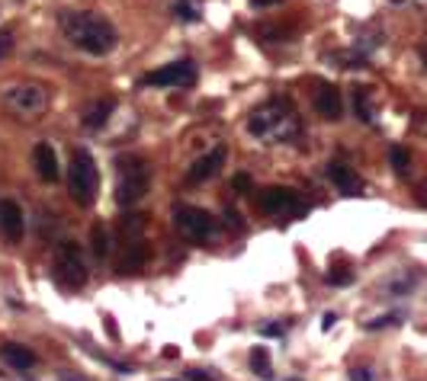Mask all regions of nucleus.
<instances>
[{
    "label": "nucleus",
    "mask_w": 427,
    "mask_h": 381,
    "mask_svg": "<svg viewBox=\"0 0 427 381\" xmlns=\"http://www.w3.org/2000/svg\"><path fill=\"white\" fill-rule=\"evenodd\" d=\"M251 369L260 375V378H273V372H270V353L264 346H254V353H251Z\"/></svg>",
    "instance_id": "obj_20"
},
{
    "label": "nucleus",
    "mask_w": 427,
    "mask_h": 381,
    "mask_svg": "<svg viewBox=\"0 0 427 381\" xmlns=\"http://www.w3.org/2000/svg\"><path fill=\"white\" fill-rule=\"evenodd\" d=\"M55 276H58L65 289H81L87 282V263L77 244L71 241L58 244V250H55Z\"/></svg>",
    "instance_id": "obj_5"
},
{
    "label": "nucleus",
    "mask_w": 427,
    "mask_h": 381,
    "mask_svg": "<svg viewBox=\"0 0 427 381\" xmlns=\"http://www.w3.org/2000/svg\"><path fill=\"white\" fill-rule=\"evenodd\" d=\"M3 100L17 112H39L49 103V90L42 83H13V87L3 90Z\"/></svg>",
    "instance_id": "obj_9"
},
{
    "label": "nucleus",
    "mask_w": 427,
    "mask_h": 381,
    "mask_svg": "<svg viewBox=\"0 0 427 381\" xmlns=\"http://www.w3.org/2000/svg\"><path fill=\"white\" fill-rule=\"evenodd\" d=\"M90 250H93V257L97 260H106L109 253V231H106V224H93L90 228Z\"/></svg>",
    "instance_id": "obj_18"
},
{
    "label": "nucleus",
    "mask_w": 427,
    "mask_h": 381,
    "mask_svg": "<svg viewBox=\"0 0 427 381\" xmlns=\"http://www.w3.org/2000/svg\"><path fill=\"white\" fill-rule=\"evenodd\" d=\"M331 61H337V67H363L366 58H363L360 51H335V55H328Z\"/></svg>",
    "instance_id": "obj_22"
},
{
    "label": "nucleus",
    "mask_w": 427,
    "mask_h": 381,
    "mask_svg": "<svg viewBox=\"0 0 427 381\" xmlns=\"http://www.w3.org/2000/svg\"><path fill=\"white\" fill-rule=\"evenodd\" d=\"M61 29L87 55H109L116 49V29L100 13H87V10L74 13V10H67V13H61Z\"/></svg>",
    "instance_id": "obj_1"
},
{
    "label": "nucleus",
    "mask_w": 427,
    "mask_h": 381,
    "mask_svg": "<svg viewBox=\"0 0 427 381\" xmlns=\"http://www.w3.org/2000/svg\"><path fill=\"white\" fill-rule=\"evenodd\" d=\"M421 202H424V205H427V189H424V192H421Z\"/></svg>",
    "instance_id": "obj_36"
},
{
    "label": "nucleus",
    "mask_w": 427,
    "mask_h": 381,
    "mask_svg": "<svg viewBox=\"0 0 427 381\" xmlns=\"http://www.w3.org/2000/svg\"><path fill=\"white\" fill-rule=\"evenodd\" d=\"M174 17L184 19V23H196V19H200V7H196L193 0H177V3H174Z\"/></svg>",
    "instance_id": "obj_21"
},
{
    "label": "nucleus",
    "mask_w": 427,
    "mask_h": 381,
    "mask_svg": "<svg viewBox=\"0 0 427 381\" xmlns=\"http://www.w3.org/2000/svg\"><path fill=\"white\" fill-rule=\"evenodd\" d=\"M145 218H148V215H126V218H122V234H126L129 241H135V237L142 234Z\"/></svg>",
    "instance_id": "obj_23"
},
{
    "label": "nucleus",
    "mask_w": 427,
    "mask_h": 381,
    "mask_svg": "<svg viewBox=\"0 0 427 381\" xmlns=\"http://www.w3.org/2000/svg\"><path fill=\"white\" fill-rule=\"evenodd\" d=\"M151 186V167L142 158L119 160V183H116V202L119 205H135L145 199Z\"/></svg>",
    "instance_id": "obj_4"
},
{
    "label": "nucleus",
    "mask_w": 427,
    "mask_h": 381,
    "mask_svg": "<svg viewBox=\"0 0 427 381\" xmlns=\"http://www.w3.org/2000/svg\"><path fill=\"white\" fill-rule=\"evenodd\" d=\"M351 279H353V273H328L331 285H351Z\"/></svg>",
    "instance_id": "obj_29"
},
{
    "label": "nucleus",
    "mask_w": 427,
    "mask_h": 381,
    "mask_svg": "<svg viewBox=\"0 0 427 381\" xmlns=\"http://www.w3.org/2000/svg\"><path fill=\"white\" fill-rule=\"evenodd\" d=\"M10 51H13V33H10V29H0V61L7 58Z\"/></svg>",
    "instance_id": "obj_26"
},
{
    "label": "nucleus",
    "mask_w": 427,
    "mask_h": 381,
    "mask_svg": "<svg viewBox=\"0 0 427 381\" xmlns=\"http://www.w3.org/2000/svg\"><path fill=\"white\" fill-rule=\"evenodd\" d=\"M174 224L180 228L184 237L190 241H209L212 231H216V218L209 212H202V208H193V205H177L174 208Z\"/></svg>",
    "instance_id": "obj_7"
},
{
    "label": "nucleus",
    "mask_w": 427,
    "mask_h": 381,
    "mask_svg": "<svg viewBox=\"0 0 427 381\" xmlns=\"http://www.w3.org/2000/svg\"><path fill=\"white\" fill-rule=\"evenodd\" d=\"M248 132L254 138L267 141V144H280V141H289L299 135V119H296V109L289 106V100H270L260 109H254L251 119H248Z\"/></svg>",
    "instance_id": "obj_2"
},
{
    "label": "nucleus",
    "mask_w": 427,
    "mask_h": 381,
    "mask_svg": "<svg viewBox=\"0 0 427 381\" xmlns=\"http://www.w3.org/2000/svg\"><path fill=\"white\" fill-rule=\"evenodd\" d=\"M222 164H225V148L209 151L206 158H200L196 164L190 167L186 180H190V183H206V180H212V176H216L218 170H222Z\"/></svg>",
    "instance_id": "obj_14"
},
{
    "label": "nucleus",
    "mask_w": 427,
    "mask_h": 381,
    "mask_svg": "<svg viewBox=\"0 0 427 381\" xmlns=\"http://www.w3.org/2000/svg\"><path fill=\"white\" fill-rule=\"evenodd\" d=\"M190 381H216L209 372H202V369H190V375H186Z\"/></svg>",
    "instance_id": "obj_31"
},
{
    "label": "nucleus",
    "mask_w": 427,
    "mask_h": 381,
    "mask_svg": "<svg viewBox=\"0 0 427 381\" xmlns=\"http://www.w3.org/2000/svg\"><path fill=\"white\" fill-rule=\"evenodd\" d=\"M33 167H35V173L42 176L45 183H55L58 180V158H55V148H51L49 141H42V144H35L33 148Z\"/></svg>",
    "instance_id": "obj_13"
},
{
    "label": "nucleus",
    "mask_w": 427,
    "mask_h": 381,
    "mask_svg": "<svg viewBox=\"0 0 427 381\" xmlns=\"http://www.w3.org/2000/svg\"><path fill=\"white\" fill-rule=\"evenodd\" d=\"M0 356H3V362L7 365L19 369V372L35 365V353L33 349H26V346H19V343H3V346H0Z\"/></svg>",
    "instance_id": "obj_16"
},
{
    "label": "nucleus",
    "mask_w": 427,
    "mask_h": 381,
    "mask_svg": "<svg viewBox=\"0 0 427 381\" xmlns=\"http://www.w3.org/2000/svg\"><path fill=\"white\" fill-rule=\"evenodd\" d=\"M142 83L145 87H190V83H196V65H193L190 58L170 61V65L145 74Z\"/></svg>",
    "instance_id": "obj_8"
},
{
    "label": "nucleus",
    "mask_w": 427,
    "mask_h": 381,
    "mask_svg": "<svg viewBox=\"0 0 427 381\" xmlns=\"http://www.w3.org/2000/svg\"><path fill=\"white\" fill-rule=\"evenodd\" d=\"M0 231L7 234L10 241H19L23 231H26L23 208H19L13 199H0Z\"/></svg>",
    "instance_id": "obj_12"
},
{
    "label": "nucleus",
    "mask_w": 427,
    "mask_h": 381,
    "mask_svg": "<svg viewBox=\"0 0 427 381\" xmlns=\"http://www.w3.org/2000/svg\"><path fill=\"white\" fill-rule=\"evenodd\" d=\"M424 61H427V51H424Z\"/></svg>",
    "instance_id": "obj_37"
},
{
    "label": "nucleus",
    "mask_w": 427,
    "mask_h": 381,
    "mask_svg": "<svg viewBox=\"0 0 427 381\" xmlns=\"http://www.w3.org/2000/svg\"><path fill=\"white\" fill-rule=\"evenodd\" d=\"M148 257H151V247L142 241V237H135V241L126 244V250H122V257H119L116 269L122 276H132V273H138V269H145Z\"/></svg>",
    "instance_id": "obj_11"
},
{
    "label": "nucleus",
    "mask_w": 427,
    "mask_h": 381,
    "mask_svg": "<svg viewBox=\"0 0 427 381\" xmlns=\"http://www.w3.org/2000/svg\"><path fill=\"white\" fill-rule=\"evenodd\" d=\"M335 321H337V317L331 314V311H328V314L321 317V327H325V330H331V327H335Z\"/></svg>",
    "instance_id": "obj_34"
},
{
    "label": "nucleus",
    "mask_w": 427,
    "mask_h": 381,
    "mask_svg": "<svg viewBox=\"0 0 427 381\" xmlns=\"http://www.w3.org/2000/svg\"><path fill=\"white\" fill-rule=\"evenodd\" d=\"M315 109H319V116L331 119V122H337L344 116V100L335 83H325V81L315 83Z\"/></svg>",
    "instance_id": "obj_10"
},
{
    "label": "nucleus",
    "mask_w": 427,
    "mask_h": 381,
    "mask_svg": "<svg viewBox=\"0 0 427 381\" xmlns=\"http://www.w3.org/2000/svg\"><path fill=\"white\" fill-rule=\"evenodd\" d=\"M389 160H392V167H395V173H398V176L408 173L411 158H408V151H405V148H392V151H389Z\"/></svg>",
    "instance_id": "obj_24"
},
{
    "label": "nucleus",
    "mask_w": 427,
    "mask_h": 381,
    "mask_svg": "<svg viewBox=\"0 0 427 381\" xmlns=\"http://www.w3.org/2000/svg\"><path fill=\"white\" fill-rule=\"evenodd\" d=\"M67 189L77 205H93L97 192H100V170L93 164V154L87 148L71 151V170H67Z\"/></svg>",
    "instance_id": "obj_3"
},
{
    "label": "nucleus",
    "mask_w": 427,
    "mask_h": 381,
    "mask_svg": "<svg viewBox=\"0 0 427 381\" xmlns=\"http://www.w3.org/2000/svg\"><path fill=\"white\" fill-rule=\"evenodd\" d=\"M351 381H373V375H369L366 369H353V372H351Z\"/></svg>",
    "instance_id": "obj_32"
},
{
    "label": "nucleus",
    "mask_w": 427,
    "mask_h": 381,
    "mask_svg": "<svg viewBox=\"0 0 427 381\" xmlns=\"http://www.w3.org/2000/svg\"><path fill=\"white\" fill-rule=\"evenodd\" d=\"M283 0H251V7H277Z\"/></svg>",
    "instance_id": "obj_33"
},
{
    "label": "nucleus",
    "mask_w": 427,
    "mask_h": 381,
    "mask_svg": "<svg viewBox=\"0 0 427 381\" xmlns=\"http://www.w3.org/2000/svg\"><path fill=\"white\" fill-rule=\"evenodd\" d=\"M398 321H402L398 314H389V317H376V321H369L366 327L369 330H379V327H389V323H398Z\"/></svg>",
    "instance_id": "obj_27"
},
{
    "label": "nucleus",
    "mask_w": 427,
    "mask_h": 381,
    "mask_svg": "<svg viewBox=\"0 0 427 381\" xmlns=\"http://www.w3.org/2000/svg\"><path fill=\"white\" fill-rule=\"evenodd\" d=\"M113 109H116V100H113V96L93 100L90 106L84 109V125L87 128H100V125H106V119L113 116Z\"/></svg>",
    "instance_id": "obj_17"
},
{
    "label": "nucleus",
    "mask_w": 427,
    "mask_h": 381,
    "mask_svg": "<svg viewBox=\"0 0 427 381\" xmlns=\"http://www.w3.org/2000/svg\"><path fill=\"white\" fill-rule=\"evenodd\" d=\"M328 176H331V183H335L344 196H360L363 183H360V176L353 173L347 164H341V160H331V164H328Z\"/></svg>",
    "instance_id": "obj_15"
},
{
    "label": "nucleus",
    "mask_w": 427,
    "mask_h": 381,
    "mask_svg": "<svg viewBox=\"0 0 427 381\" xmlns=\"http://www.w3.org/2000/svg\"><path fill=\"white\" fill-rule=\"evenodd\" d=\"M235 189L238 192H248V189H251V176H248V173H238L235 176Z\"/></svg>",
    "instance_id": "obj_30"
},
{
    "label": "nucleus",
    "mask_w": 427,
    "mask_h": 381,
    "mask_svg": "<svg viewBox=\"0 0 427 381\" xmlns=\"http://www.w3.org/2000/svg\"><path fill=\"white\" fill-rule=\"evenodd\" d=\"M260 333H264V337H283L286 327H283V323H264V327H260Z\"/></svg>",
    "instance_id": "obj_28"
},
{
    "label": "nucleus",
    "mask_w": 427,
    "mask_h": 381,
    "mask_svg": "<svg viewBox=\"0 0 427 381\" xmlns=\"http://www.w3.org/2000/svg\"><path fill=\"white\" fill-rule=\"evenodd\" d=\"M61 381H84V378H71V375H65V378H61Z\"/></svg>",
    "instance_id": "obj_35"
},
{
    "label": "nucleus",
    "mask_w": 427,
    "mask_h": 381,
    "mask_svg": "<svg viewBox=\"0 0 427 381\" xmlns=\"http://www.w3.org/2000/svg\"><path fill=\"white\" fill-rule=\"evenodd\" d=\"M421 279V273H411V276H402V279H395V282H389V291L392 295H405V291L414 285V282Z\"/></svg>",
    "instance_id": "obj_25"
},
{
    "label": "nucleus",
    "mask_w": 427,
    "mask_h": 381,
    "mask_svg": "<svg viewBox=\"0 0 427 381\" xmlns=\"http://www.w3.org/2000/svg\"><path fill=\"white\" fill-rule=\"evenodd\" d=\"M353 112H357L363 122H373V103H369L366 87H357V90H353Z\"/></svg>",
    "instance_id": "obj_19"
},
{
    "label": "nucleus",
    "mask_w": 427,
    "mask_h": 381,
    "mask_svg": "<svg viewBox=\"0 0 427 381\" xmlns=\"http://www.w3.org/2000/svg\"><path fill=\"white\" fill-rule=\"evenodd\" d=\"M293 381H296V378H293Z\"/></svg>",
    "instance_id": "obj_38"
},
{
    "label": "nucleus",
    "mask_w": 427,
    "mask_h": 381,
    "mask_svg": "<svg viewBox=\"0 0 427 381\" xmlns=\"http://www.w3.org/2000/svg\"><path fill=\"white\" fill-rule=\"evenodd\" d=\"M260 208L273 218H299L305 215V202L299 199L296 189H286V186H270V189L260 192Z\"/></svg>",
    "instance_id": "obj_6"
}]
</instances>
